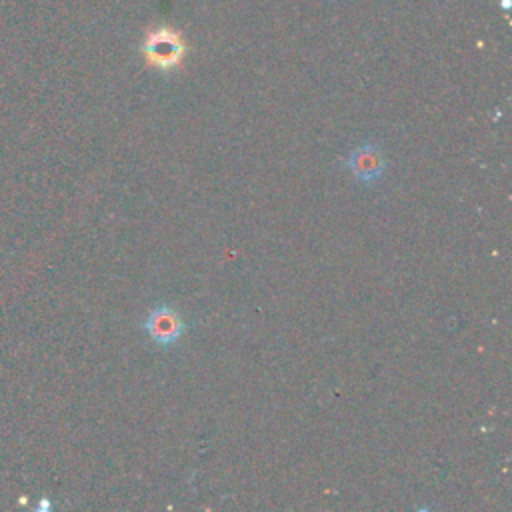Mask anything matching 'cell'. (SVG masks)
Here are the masks:
<instances>
[{"instance_id": "obj_3", "label": "cell", "mask_w": 512, "mask_h": 512, "mask_svg": "<svg viewBox=\"0 0 512 512\" xmlns=\"http://www.w3.org/2000/svg\"><path fill=\"white\" fill-rule=\"evenodd\" d=\"M346 168L354 174L356 180L360 182H376L386 168L384 154L376 144H360L356 146L344 160Z\"/></svg>"}, {"instance_id": "obj_2", "label": "cell", "mask_w": 512, "mask_h": 512, "mask_svg": "<svg viewBox=\"0 0 512 512\" xmlns=\"http://www.w3.org/2000/svg\"><path fill=\"white\" fill-rule=\"evenodd\" d=\"M144 330L158 346H170L180 340V336L186 330V324L174 308L160 304V306L152 308L150 314L146 316Z\"/></svg>"}, {"instance_id": "obj_1", "label": "cell", "mask_w": 512, "mask_h": 512, "mask_svg": "<svg viewBox=\"0 0 512 512\" xmlns=\"http://www.w3.org/2000/svg\"><path fill=\"white\" fill-rule=\"evenodd\" d=\"M144 54L152 66L160 70H172L184 56V44L174 30L160 28L146 38Z\"/></svg>"}]
</instances>
